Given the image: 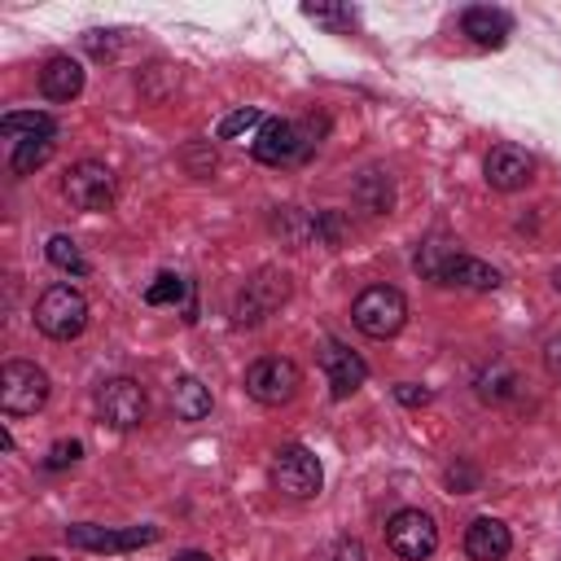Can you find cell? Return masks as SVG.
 Masks as SVG:
<instances>
[{
    "mask_svg": "<svg viewBox=\"0 0 561 561\" xmlns=\"http://www.w3.org/2000/svg\"><path fill=\"white\" fill-rule=\"evenodd\" d=\"M329 131V118H298V123H285V118H267L254 136V158L267 162V167H298L316 153L320 136Z\"/></svg>",
    "mask_w": 561,
    "mask_h": 561,
    "instance_id": "obj_1",
    "label": "cell"
},
{
    "mask_svg": "<svg viewBox=\"0 0 561 561\" xmlns=\"http://www.w3.org/2000/svg\"><path fill=\"white\" fill-rule=\"evenodd\" d=\"M35 329L53 342H70L88 329V298L75 285H48L35 298Z\"/></svg>",
    "mask_w": 561,
    "mask_h": 561,
    "instance_id": "obj_2",
    "label": "cell"
},
{
    "mask_svg": "<svg viewBox=\"0 0 561 561\" xmlns=\"http://www.w3.org/2000/svg\"><path fill=\"white\" fill-rule=\"evenodd\" d=\"M351 320L364 337H394L408 324V298L394 285H368L355 302H351Z\"/></svg>",
    "mask_w": 561,
    "mask_h": 561,
    "instance_id": "obj_3",
    "label": "cell"
},
{
    "mask_svg": "<svg viewBox=\"0 0 561 561\" xmlns=\"http://www.w3.org/2000/svg\"><path fill=\"white\" fill-rule=\"evenodd\" d=\"M285 298H289V276L276 272V267H263V272H254V276L237 289V298H232V324H237V329H254V324H263Z\"/></svg>",
    "mask_w": 561,
    "mask_h": 561,
    "instance_id": "obj_4",
    "label": "cell"
},
{
    "mask_svg": "<svg viewBox=\"0 0 561 561\" xmlns=\"http://www.w3.org/2000/svg\"><path fill=\"white\" fill-rule=\"evenodd\" d=\"M48 403V373L31 359H9L0 368V408L4 416H31Z\"/></svg>",
    "mask_w": 561,
    "mask_h": 561,
    "instance_id": "obj_5",
    "label": "cell"
},
{
    "mask_svg": "<svg viewBox=\"0 0 561 561\" xmlns=\"http://www.w3.org/2000/svg\"><path fill=\"white\" fill-rule=\"evenodd\" d=\"M272 486L285 500H311L324 486V469H320V460L302 443H285L272 456Z\"/></svg>",
    "mask_w": 561,
    "mask_h": 561,
    "instance_id": "obj_6",
    "label": "cell"
},
{
    "mask_svg": "<svg viewBox=\"0 0 561 561\" xmlns=\"http://www.w3.org/2000/svg\"><path fill=\"white\" fill-rule=\"evenodd\" d=\"M298 386H302V368L294 359H285V355H263V359H254L245 368V394L254 403H263V408L289 403L298 394Z\"/></svg>",
    "mask_w": 561,
    "mask_h": 561,
    "instance_id": "obj_7",
    "label": "cell"
},
{
    "mask_svg": "<svg viewBox=\"0 0 561 561\" xmlns=\"http://www.w3.org/2000/svg\"><path fill=\"white\" fill-rule=\"evenodd\" d=\"M96 416L110 430H136L149 416V394L136 377H110L96 386Z\"/></svg>",
    "mask_w": 561,
    "mask_h": 561,
    "instance_id": "obj_8",
    "label": "cell"
},
{
    "mask_svg": "<svg viewBox=\"0 0 561 561\" xmlns=\"http://www.w3.org/2000/svg\"><path fill=\"white\" fill-rule=\"evenodd\" d=\"M386 543L394 557L403 561H430L434 548H438V526L430 513L421 508H399L390 522H386Z\"/></svg>",
    "mask_w": 561,
    "mask_h": 561,
    "instance_id": "obj_9",
    "label": "cell"
},
{
    "mask_svg": "<svg viewBox=\"0 0 561 561\" xmlns=\"http://www.w3.org/2000/svg\"><path fill=\"white\" fill-rule=\"evenodd\" d=\"M61 193L79 210H105L114 202V171L96 158H83L61 175Z\"/></svg>",
    "mask_w": 561,
    "mask_h": 561,
    "instance_id": "obj_10",
    "label": "cell"
},
{
    "mask_svg": "<svg viewBox=\"0 0 561 561\" xmlns=\"http://www.w3.org/2000/svg\"><path fill=\"white\" fill-rule=\"evenodd\" d=\"M158 526H123V530H110V526H92V522H79V526H66V543L79 548V552H131V548H145V543H158Z\"/></svg>",
    "mask_w": 561,
    "mask_h": 561,
    "instance_id": "obj_11",
    "label": "cell"
},
{
    "mask_svg": "<svg viewBox=\"0 0 561 561\" xmlns=\"http://www.w3.org/2000/svg\"><path fill=\"white\" fill-rule=\"evenodd\" d=\"M482 171H486V184H491V188L517 193V188H526V184L535 180V158H530L522 145H495V149L486 153Z\"/></svg>",
    "mask_w": 561,
    "mask_h": 561,
    "instance_id": "obj_12",
    "label": "cell"
},
{
    "mask_svg": "<svg viewBox=\"0 0 561 561\" xmlns=\"http://www.w3.org/2000/svg\"><path fill=\"white\" fill-rule=\"evenodd\" d=\"M320 364H324V377H329L333 399H351V394L364 386V377H368V364H364L346 342H337V337H329V342H324Z\"/></svg>",
    "mask_w": 561,
    "mask_h": 561,
    "instance_id": "obj_13",
    "label": "cell"
},
{
    "mask_svg": "<svg viewBox=\"0 0 561 561\" xmlns=\"http://www.w3.org/2000/svg\"><path fill=\"white\" fill-rule=\"evenodd\" d=\"M513 548V535L500 517H473L465 530V552L469 561H504Z\"/></svg>",
    "mask_w": 561,
    "mask_h": 561,
    "instance_id": "obj_14",
    "label": "cell"
},
{
    "mask_svg": "<svg viewBox=\"0 0 561 561\" xmlns=\"http://www.w3.org/2000/svg\"><path fill=\"white\" fill-rule=\"evenodd\" d=\"M460 31L478 44V48H504V39L513 35V18L504 9H491V4H473L465 9L460 18Z\"/></svg>",
    "mask_w": 561,
    "mask_h": 561,
    "instance_id": "obj_15",
    "label": "cell"
},
{
    "mask_svg": "<svg viewBox=\"0 0 561 561\" xmlns=\"http://www.w3.org/2000/svg\"><path fill=\"white\" fill-rule=\"evenodd\" d=\"M39 92L48 101H75L83 92V66L75 57H66V53L48 57L44 70H39Z\"/></svg>",
    "mask_w": 561,
    "mask_h": 561,
    "instance_id": "obj_16",
    "label": "cell"
},
{
    "mask_svg": "<svg viewBox=\"0 0 561 561\" xmlns=\"http://www.w3.org/2000/svg\"><path fill=\"white\" fill-rule=\"evenodd\" d=\"M438 285H456V289H495V285H500V272H495L491 263H482V259L456 250V254L443 263Z\"/></svg>",
    "mask_w": 561,
    "mask_h": 561,
    "instance_id": "obj_17",
    "label": "cell"
},
{
    "mask_svg": "<svg viewBox=\"0 0 561 561\" xmlns=\"http://www.w3.org/2000/svg\"><path fill=\"white\" fill-rule=\"evenodd\" d=\"M355 202H359V210L364 215H390V206H394V184H390V175L386 171H364L359 180H355Z\"/></svg>",
    "mask_w": 561,
    "mask_h": 561,
    "instance_id": "obj_18",
    "label": "cell"
},
{
    "mask_svg": "<svg viewBox=\"0 0 561 561\" xmlns=\"http://www.w3.org/2000/svg\"><path fill=\"white\" fill-rule=\"evenodd\" d=\"M517 386H522V381H517V373H513L504 359L478 368V377H473V390H478L482 403H508V399L517 394Z\"/></svg>",
    "mask_w": 561,
    "mask_h": 561,
    "instance_id": "obj_19",
    "label": "cell"
},
{
    "mask_svg": "<svg viewBox=\"0 0 561 561\" xmlns=\"http://www.w3.org/2000/svg\"><path fill=\"white\" fill-rule=\"evenodd\" d=\"M171 408H175L180 421H202V416L210 412V390H206L197 377H180V381L171 386Z\"/></svg>",
    "mask_w": 561,
    "mask_h": 561,
    "instance_id": "obj_20",
    "label": "cell"
},
{
    "mask_svg": "<svg viewBox=\"0 0 561 561\" xmlns=\"http://www.w3.org/2000/svg\"><path fill=\"white\" fill-rule=\"evenodd\" d=\"M0 131L9 140H31V136H57V123L44 110H9L0 118Z\"/></svg>",
    "mask_w": 561,
    "mask_h": 561,
    "instance_id": "obj_21",
    "label": "cell"
},
{
    "mask_svg": "<svg viewBox=\"0 0 561 561\" xmlns=\"http://www.w3.org/2000/svg\"><path fill=\"white\" fill-rule=\"evenodd\" d=\"M188 298H193V280H184L180 272H158L149 280V289H145V302L149 307H180ZM188 311H193V302H188Z\"/></svg>",
    "mask_w": 561,
    "mask_h": 561,
    "instance_id": "obj_22",
    "label": "cell"
},
{
    "mask_svg": "<svg viewBox=\"0 0 561 561\" xmlns=\"http://www.w3.org/2000/svg\"><path fill=\"white\" fill-rule=\"evenodd\" d=\"M48 158H53V136L13 140V158H9V171H13V175H35V171H39Z\"/></svg>",
    "mask_w": 561,
    "mask_h": 561,
    "instance_id": "obj_23",
    "label": "cell"
},
{
    "mask_svg": "<svg viewBox=\"0 0 561 561\" xmlns=\"http://www.w3.org/2000/svg\"><path fill=\"white\" fill-rule=\"evenodd\" d=\"M272 228H276V232L298 250V245H307V241L316 237V215H302L298 206H276Z\"/></svg>",
    "mask_w": 561,
    "mask_h": 561,
    "instance_id": "obj_24",
    "label": "cell"
},
{
    "mask_svg": "<svg viewBox=\"0 0 561 561\" xmlns=\"http://www.w3.org/2000/svg\"><path fill=\"white\" fill-rule=\"evenodd\" d=\"M44 254H48L53 267H61V272H70V276H83V272H88V259L79 254V245H75L66 232H53L48 245H44Z\"/></svg>",
    "mask_w": 561,
    "mask_h": 561,
    "instance_id": "obj_25",
    "label": "cell"
},
{
    "mask_svg": "<svg viewBox=\"0 0 561 561\" xmlns=\"http://www.w3.org/2000/svg\"><path fill=\"white\" fill-rule=\"evenodd\" d=\"M451 254H456V245H451L447 237H430V241L416 250V272L438 285V272H443V263H447Z\"/></svg>",
    "mask_w": 561,
    "mask_h": 561,
    "instance_id": "obj_26",
    "label": "cell"
},
{
    "mask_svg": "<svg viewBox=\"0 0 561 561\" xmlns=\"http://www.w3.org/2000/svg\"><path fill=\"white\" fill-rule=\"evenodd\" d=\"M302 18H311L329 31H351L355 26V9H346V4H302Z\"/></svg>",
    "mask_w": 561,
    "mask_h": 561,
    "instance_id": "obj_27",
    "label": "cell"
},
{
    "mask_svg": "<svg viewBox=\"0 0 561 561\" xmlns=\"http://www.w3.org/2000/svg\"><path fill=\"white\" fill-rule=\"evenodd\" d=\"M263 123H267V118H263L254 105H241V110H232V114L219 123L215 136H219V140H232V136H241V131H250V127H263Z\"/></svg>",
    "mask_w": 561,
    "mask_h": 561,
    "instance_id": "obj_28",
    "label": "cell"
},
{
    "mask_svg": "<svg viewBox=\"0 0 561 561\" xmlns=\"http://www.w3.org/2000/svg\"><path fill=\"white\" fill-rule=\"evenodd\" d=\"M118 44H123V35H118V31H88V35H83L88 57H96V61H110V57L118 53Z\"/></svg>",
    "mask_w": 561,
    "mask_h": 561,
    "instance_id": "obj_29",
    "label": "cell"
},
{
    "mask_svg": "<svg viewBox=\"0 0 561 561\" xmlns=\"http://www.w3.org/2000/svg\"><path fill=\"white\" fill-rule=\"evenodd\" d=\"M79 456H83V443H79V438H61V443H53V447H48L44 469H53V473H57V469H70Z\"/></svg>",
    "mask_w": 561,
    "mask_h": 561,
    "instance_id": "obj_30",
    "label": "cell"
},
{
    "mask_svg": "<svg viewBox=\"0 0 561 561\" xmlns=\"http://www.w3.org/2000/svg\"><path fill=\"white\" fill-rule=\"evenodd\" d=\"M316 237L329 241V245H337V241L346 237V219H342L337 210H320V215H316Z\"/></svg>",
    "mask_w": 561,
    "mask_h": 561,
    "instance_id": "obj_31",
    "label": "cell"
},
{
    "mask_svg": "<svg viewBox=\"0 0 561 561\" xmlns=\"http://www.w3.org/2000/svg\"><path fill=\"white\" fill-rule=\"evenodd\" d=\"M394 399H399L403 408H421V403H430L434 394H430L425 386H416V381H399V386H394Z\"/></svg>",
    "mask_w": 561,
    "mask_h": 561,
    "instance_id": "obj_32",
    "label": "cell"
},
{
    "mask_svg": "<svg viewBox=\"0 0 561 561\" xmlns=\"http://www.w3.org/2000/svg\"><path fill=\"white\" fill-rule=\"evenodd\" d=\"M543 368H548V377H557V381H561V333L543 342Z\"/></svg>",
    "mask_w": 561,
    "mask_h": 561,
    "instance_id": "obj_33",
    "label": "cell"
},
{
    "mask_svg": "<svg viewBox=\"0 0 561 561\" xmlns=\"http://www.w3.org/2000/svg\"><path fill=\"white\" fill-rule=\"evenodd\" d=\"M333 561H364V543L359 539H342L337 552H333Z\"/></svg>",
    "mask_w": 561,
    "mask_h": 561,
    "instance_id": "obj_34",
    "label": "cell"
},
{
    "mask_svg": "<svg viewBox=\"0 0 561 561\" xmlns=\"http://www.w3.org/2000/svg\"><path fill=\"white\" fill-rule=\"evenodd\" d=\"M473 482H478L473 469H465V465H451V469H447V486H473Z\"/></svg>",
    "mask_w": 561,
    "mask_h": 561,
    "instance_id": "obj_35",
    "label": "cell"
},
{
    "mask_svg": "<svg viewBox=\"0 0 561 561\" xmlns=\"http://www.w3.org/2000/svg\"><path fill=\"white\" fill-rule=\"evenodd\" d=\"M171 561H210V552H197V548H188V552H175Z\"/></svg>",
    "mask_w": 561,
    "mask_h": 561,
    "instance_id": "obj_36",
    "label": "cell"
},
{
    "mask_svg": "<svg viewBox=\"0 0 561 561\" xmlns=\"http://www.w3.org/2000/svg\"><path fill=\"white\" fill-rule=\"evenodd\" d=\"M552 285H557V289H561V267H557V272H552Z\"/></svg>",
    "mask_w": 561,
    "mask_h": 561,
    "instance_id": "obj_37",
    "label": "cell"
},
{
    "mask_svg": "<svg viewBox=\"0 0 561 561\" xmlns=\"http://www.w3.org/2000/svg\"><path fill=\"white\" fill-rule=\"evenodd\" d=\"M26 561H57V557H26Z\"/></svg>",
    "mask_w": 561,
    "mask_h": 561,
    "instance_id": "obj_38",
    "label": "cell"
}]
</instances>
